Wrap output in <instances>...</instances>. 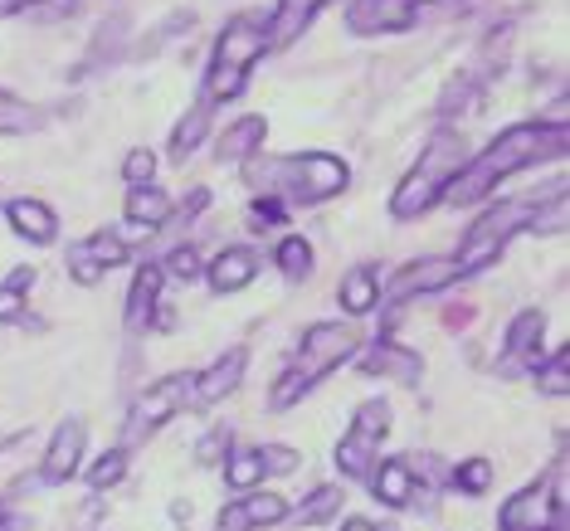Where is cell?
<instances>
[{"instance_id":"1","label":"cell","mask_w":570,"mask_h":531,"mask_svg":"<svg viewBox=\"0 0 570 531\" xmlns=\"http://www.w3.org/2000/svg\"><path fill=\"white\" fill-rule=\"evenodd\" d=\"M566 147H570L566 118H551V122H517V127H508L502 137H492L483 151H473V157L449 176V186H444V196H439V200H444V205H478L483 196H492L502 180H512L517 171H527V166L561 161Z\"/></svg>"},{"instance_id":"2","label":"cell","mask_w":570,"mask_h":531,"mask_svg":"<svg viewBox=\"0 0 570 531\" xmlns=\"http://www.w3.org/2000/svg\"><path fill=\"white\" fill-rule=\"evenodd\" d=\"M244 176L258 196L278 205H317L352 186V166L332 151H297V157H249Z\"/></svg>"},{"instance_id":"3","label":"cell","mask_w":570,"mask_h":531,"mask_svg":"<svg viewBox=\"0 0 570 531\" xmlns=\"http://www.w3.org/2000/svg\"><path fill=\"white\" fill-rule=\"evenodd\" d=\"M356 332L346 327V322H317V327H307L303 346H297L293 366L274 381V391H268V410H293L297 400H303L322 375H332L342 361L356 356Z\"/></svg>"},{"instance_id":"4","label":"cell","mask_w":570,"mask_h":531,"mask_svg":"<svg viewBox=\"0 0 570 531\" xmlns=\"http://www.w3.org/2000/svg\"><path fill=\"white\" fill-rule=\"evenodd\" d=\"M268 55V16H235L225 24V35L215 40V55H210V73H205V88L200 98L210 108H225L244 94L249 83V69Z\"/></svg>"},{"instance_id":"5","label":"cell","mask_w":570,"mask_h":531,"mask_svg":"<svg viewBox=\"0 0 570 531\" xmlns=\"http://www.w3.org/2000/svg\"><path fill=\"white\" fill-rule=\"evenodd\" d=\"M463 137L453 132V127H439V132L430 137V151L420 157V166L400 180L395 196H391V215L395 219H420L424 210H434L439 196H444L449 176L463 166Z\"/></svg>"},{"instance_id":"6","label":"cell","mask_w":570,"mask_h":531,"mask_svg":"<svg viewBox=\"0 0 570 531\" xmlns=\"http://www.w3.org/2000/svg\"><path fill=\"white\" fill-rule=\"evenodd\" d=\"M531 210H537L531 200H502V205H492L488 215H478V225L463 235L459 254H453V264L463 268V278L483 274V268L498 264V258L508 254V239L517 235V229H527Z\"/></svg>"},{"instance_id":"7","label":"cell","mask_w":570,"mask_h":531,"mask_svg":"<svg viewBox=\"0 0 570 531\" xmlns=\"http://www.w3.org/2000/svg\"><path fill=\"white\" fill-rule=\"evenodd\" d=\"M190 381L196 375L190 371H176V375H166V381L157 385H147V391L137 395V405L127 410V434H122V449H132L137 439H147L151 430H161L171 414H180L190 405Z\"/></svg>"},{"instance_id":"8","label":"cell","mask_w":570,"mask_h":531,"mask_svg":"<svg viewBox=\"0 0 570 531\" xmlns=\"http://www.w3.org/2000/svg\"><path fill=\"white\" fill-rule=\"evenodd\" d=\"M561 508H566V498H561V469H556V478H541V483L522 488L498 512V531H551Z\"/></svg>"},{"instance_id":"9","label":"cell","mask_w":570,"mask_h":531,"mask_svg":"<svg viewBox=\"0 0 570 531\" xmlns=\"http://www.w3.org/2000/svg\"><path fill=\"white\" fill-rule=\"evenodd\" d=\"M463 268L453 258H414V264L395 268L391 283H381V297L385 303H410V297H424V293H444L449 283H459Z\"/></svg>"},{"instance_id":"10","label":"cell","mask_w":570,"mask_h":531,"mask_svg":"<svg viewBox=\"0 0 570 531\" xmlns=\"http://www.w3.org/2000/svg\"><path fill=\"white\" fill-rule=\"evenodd\" d=\"M434 0H352L346 6V30L352 35H395L414 24Z\"/></svg>"},{"instance_id":"11","label":"cell","mask_w":570,"mask_h":531,"mask_svg":"<svg viewBox=\"0 0 570 531\" xmlns=\"http://www.w3.org/2000/svg\"><path fill=\"white\" fill-rule=\"evenodd\" d=\"M356 366L366 375H385V381L395 385H420L424 381V356L414 352V346H400V342H371L356 352Z\"/></svg>"},{"instance_id":"12","label":"cell","mask_w":570,"mask_h":531,"mask_svg":"<svg viewBox=\"0 0 570 531\" xmlns=\"http://www.w3.org/2000/svg\"><path fill=\"white\" fill-rule=\"evenodd\" d=\"M541 336H547V313H541V307H522V313L508 322V336H502V371L517 375L522 366H537Z\"/></svg>"},{"instance_id":"13","label":"cell","mask_w":570,"mask_h":531,"mask_svg":"<svg viewBox=\"0 0 570 531\" xmlns=\"http://www.w3.org/2000/svg\"><path fill=\"white\" fill-rule=\"evenodd\" d=\"M244 371H249V352L244 346H229L225 356H215L196 381H190V405H215V400L235 395L244 385Z\"/></svg>"},{"instance_id":"14","label":"cell","mask_w":570,"mask_h":531,"mask_svg":"<svg viewBox=\"0 0 570 531\" xmlns=\"http://www.w3.org/2000/svg\"><path fill=\"white\" fill-rule=\"evenodd\" d=\"M83 444H88V424L83 420H63L55 439L45 449V463H40V483H69L73 469L83 463Z\"/></svg>"},{"instance_id":"15","label":"cell","mask_w":570,"mask_h":531,"mask_svg":"<svg viewBox=\"0 0 570 531\" xmlns=\"http://www.w3.org/2000/svg\"><path fill=\"white\" fill-rule=\"evenodd\" d=\"M258 278V258L254 249H219L210 264H205V283H210L215 293H239V288H249V283Z\"/></svg>"},{"instance_id":"16","label":"cell","mask_w":570,"mask_h":531,"mask_svg":"<svg viewBox=\"0 0 570 531\" xmlns=\"http://www.w3.org/2000/svg\"><path fill=\"white\" fill-rule=\"evenodd\" d=\"M327 0H278L268 16V49H288L297 35H307V24L317 20V10Z\"/></svg>"},{"instance_id":"17","label":"cell","mask_w":570,"mask_h":531,"mask_svg":"<svg viewBox=\"0 0 570 531\" xmlns=\"http://www.w3.org/2000/svg\"><path fill=\"white\" fill-rule=\"evenodd\" d=\"M6 219H10V229H16L20 239H30V244H55V235H59L55 210H49L45 200H35V196L10 200L6 205Z\"/></svg>"},{"instance_id":"18","label":"cell","mask_w":570,"mask_h":531,"mask_svg":"<svg viewBox=\"0 0 570 531\" xmlns=\"http://www.w3.org/2000/svg\"><path fill=\"white\" fill-rule=\"evenodd\" d=\"M161 264H141L137 268V278H132V288H127V332H147L151 327V307H157V293H161Z\"/></svg>"},{"instance_id":"19","label":"cell","mask_w":570,"mask_h":531,"mask_svg":"<svg viewBox=\"0 0 570 531\" xmlns=\"http://www.w3.org/2000/svg\"><path fill=\"white\" fill-rule=\"evenodd\" d=\"M171 196H166L161 186H132L127 190V205H122V215H127V225H141V229H166L171 225Z\"/></svg>"},{"instance_id":"20","label":"cell","mask_w":570,"mask_h":531,"mask_svg":"<svg viewBox=\"0 0 570 531\" xmlns=\"http://www.w3.org/2000/svg\"><path fill=\"white\" fill-rule=\"evenodd\" d=\"M264 137H268V118L249 112V118H239L235 127H225V137H219V151H215V157L225 161V166H244L249 157H258Z\"/></svg>"},{"instance_id":"21","label":"cell","mask_w":570,"mask_h":531,"mask_svg":"<svg viewBox=\"0 0 570 531\" xmlns=\"http://www.w3.org/2000/svg\"><path fill=\"white\" fill-rule=\"evenodd\" d=\"M69 264H94L98 274H108V268L127 264V239L118 235V229H98V235H88V239L73 244Z\"/></svg>"},{"instance_id":"22","label":"cell","mask_w":570,"mask_h":531,"mask_svg":"<svg viewBox=\"0 0 570 531\" xmlns=\"http://www.w3.org/2000/svg\"><path fill=\"white\" fill-rule=\"evenodd\" d=\"M371 478V488H375V498L385 502V508H410L414 502V478L405 469V459H375V469L366 473Z\"/></svg>"},{"instance_id":"23","label":"cell","mask_w":570,"mask_h":531,"mask_svg":"<svg viewBox=\"0 0 570 531\" xmlns=\"http://www.w3.org/2000/svg\"><path fill=\"white\" fill-rule=\"evenodd\" d=\"M210 118H215V108H210L205 98L190 102V112L176 122V132H171V157H176V161H186L190 151H196L200 141H205V132H210Z\"/></svg>"},{"instance_id":"24","label":"cell","mask_w":570,"mask_h":531,"mask_svg":"<svg viewBox=\"0 0 570 531\" xmlns=\"http://www.w3.org/2000/svg\"><path fill=\"white\" fill-rule=\"evenodd\" d=\"M342 307L352 317H366L381 307V278H375V268H352L342 278Z\"/></svg>"},{"instance_id":"25","label":"cell","mask_w":570,"mask_h":531,"mask_svg":"<svg viewBox=\"0 0 570 531\" xmlns=\"http://www.w3.org/2000/svg\"><path fill=\"white\" fill-rule=\"evenodd\" d=\"M342 502H346V492H342V488H336V483H322V488L307 492L303 508L288 512V517H297L303 527H322V522H332V517L342 512Z\"/></svg>"},{"instance_id":"26","label":"cell","mask_w":570,"mask_h":531,"mask_svg":"<svg viewBox=\"0 0 570 531\" xmlns=\"http://www.w3.org/2000/svg\"><path fill=\"white\" fill-rule=\"evenodd\" d=\"M375 449H381V444H371V439H361V434L346 430V439L336 444V473H342V478H366L375 469Z\"/></svg>"},{"instance_id":"27","label":"cell","mask_w":570,"mask_h":531,"mask_svg":"<svg viewBox=\"0 0 570 531\" xmlns=\"http://www.w3.org/2000/svg\"><path fill=\"white\" fill-rule=\"evenodd\" d=\"M239 512H244V527H278V522H288V498H278V492H249V498L239 502Z\"/></svg>"},{"instance_id":"28","label":"cell","mask_w":570,"mask_h":531,"mask_svg":"<svg viewBox=\"0 0 570 531\" xmlns=\"http://www.w3.org/2000/svg\"><path fill=\"white\" fill-rule=\"evenodd\" d=\"M313 244H307L303 235H283L278 239V249H274V264L283 268V278L288 283H303L307 274H313Z\"/></svg>"},{"instance_id":"29","label":"cell","mask_w":570,"mask_h":531,"mask_svg":"<svg viewBox=\"0 0 570 531\" xmlns=\"http://www.w3.org/2000/svg\"><path fill=\"white\" fill-rule=\"evenodd\" d=\"M30 283H35V268H24V264L0 283V322H30V303H24Z\"/></svg>"},{"instance_id":"30","label":"cell","mask_w":570,"mask_h":531,"mask_svg":"<svg viewBox=\"0 0 570 531\" xmlns=\"http://www.w3.org/2000/svg\"><path fill=\"white\" fill-rule=\"evenodd\" d=\"M45 118L16 94H0V137H24V132H40Z\"/></svg>"},{"instance_id":"31","label":"cell","mask_w":570,"mask_h":531,"mask_svg":"<svg viewBox=\"0 0 570 531\" xmlns=\"http://www.w3.org/2000/svg\"><path fill=\"white\" fill-rule=\"evenodd\" d=\"M391 405L385 400H361L356 405V414H352V434H361V439H371V444H381L385 434H391Z\"/></svg>"},{"instance_id":"32","label":"cell","mask_w":570,"mask_h":531,"mask_svg":"<svg viewBox=\"0 0 570 531\" xmlns=\"http://www.w3.org/2000/svg\"><path fill=\"white\" fill-rule=\"evenodd\" d=\"M258 478H264V463H258V453H254V449H229V459H225V483L239 488V492H254Z\"/></svg>"},{"instance_id":"33","label":"cell","mask_w":570,"mask_h":531,"mask_svg":"<svg viewBox=\"0 0 570 531\" xmlns=\"http://www.w3.org/2000/svg\"><path fill=\"white\" fill-rule=\"evenodd\" d=\"M537 385L547 395H566L570 391V346H556L547 361H537Z\"/></svg>"},{"instance_id":"34","label":"cell","mask_w":570,"mask_h":531,"mask_svg":"<svg viewBox=\"0 0 570 531\" xmlns=\"http://www.w3.org/2000/svg\"><path fill=\"white\" fill-rule=\"evenodd\" d=\"M122 478H127V449L118 444V449L102 453L94 469H88V488H98V492H102V488H118Z\"/></svg>"},{"instance_id":"35","label":"cell","mask_w":570,"mask_h":531,"mask_svg":"<svg viewBox=\"0 0 570 531\" xmlns=\"http://www.w3.org/2000/svg\"><path fill=\"white\" fill-rule=\"evenodd\" d=\"M161 274H171V278H180V283H200V278H205V258L196 254V244H180V249L166 254Z\"/></svg>"},{"instance_id":"36","label":"cell","mask_w":570,"mask_h":531,"mask_svg":"<svg viewBox=\"0 0 570 531\" xmlns=\"http://www.w3.org/2000/svg\"><path fill=\"white\" fill-rule=\"evenodd\" d=\"M122 180L127 186H151L157 180V151H147V147H132L122 157Z\"/></svg>"},{"instance_id":"37","label":"cell","mask_w":570,"mask_h":531,"mask_svg":"<svg viewBox=\"0 0 570 531\" xmlns=\"http://www.w3.org/2000/svg\"><path fill=\"white\" fill-rule=\"evenodd\" d=\"M453 488L459 492H488L492 488V463L488 459H469V463H459V469H453Z\"/></svg>"},{"instance_id":"38","label":"cell","mask_w":570,"mask_h":531,"mask_svg":"<svg viewBox=\"0 0 570 531\" xmlns=\"http://www.w3.org/2000/svg\"><path fill=\"white\" fill-rule=\"evenodd\" d=\"M229 449H235V439H229V424H215V430L196 444V463H225Z\"/></svg>"},{"instance_id":"39","label":"cell","mask_w":570,"mask_h":531,"mask_svg":"<svg viewBox=\"0 0 570 531\" xmlns=\"http://www.w3.org/2000/svg\"><path fill=\"white\" fill-rule=\"evenodd\" d=\"M254 453H258V463H264V473H297V463H303V453L288 444H264Z\"/></svg>"},{"instance_id":"40","label":"cell","mask_w":570,"mask_h":531,"mask_svg":"<svg viewBox=\"0 0 570 531\" xmlns=\"http://www.w3.org/2000/svg\"><path fill=\"white\" fill-rule=\"evenodd\" d=\"M254 225H283V205L278 200H268V196H258V205L249 210Z\"/></svg>"},{"instance_id":"41","label":"cell","mask_w":570,"mask_h":531,"mask_svg":"<svg viewBox=\"0 0 570 531\" xmlns=\"http://www.w3.org/2000/svg\"><path fill=\"white\" fill-rule=\"evenodd\" d=\"M215 531H249L244 527V512H239V502H229L225 512H219V522H215Z\"/></svg>"},{"instance_id":"42","label":"cell","mask_w":570,"mask_h":531,"mask_svg":"<svg viewBox=\"0 0 570 531\" xmlns=\"http://www.w3.org/2000/svg\"><path fill=\"white\" fill-rule=\"evenodd\" d=\"M24 6H35V0H0V16H16Z\"/></svg>"},{"instance_id":"43","label":"cell","mask_w":570,"mask_h":531,"mask_svg":"<svg viewBox=\"0 0 570 531\" xmlns=\"http://www.w3.org/2000/svg\"><path fill=\"white\" fill-rule=\"evenodd\" d=\"M342 531H381V527H375V522H366V517H352V522H346Z\"/></svg>"},{"instance_id":"44","label":"cell","mask_w":570,"mask_h":531,"mask_svg":"<svg viewBox=\"0 0 570 531\" xmlns=\"http://www.w3.org/2000/svg\"><path fill=\"white\" fill-rule=\"evenodd\" d=\"M551 531H570V512H566V508H561V517H556V527H551Z\"/></svg>"}]
</instances>
